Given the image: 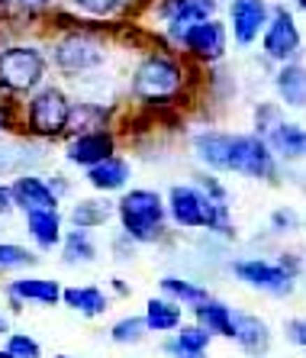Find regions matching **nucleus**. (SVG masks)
I'll use <instances>...</instances> for the list:
<instances>
[{"label":"nucleus","instance_id":"obj_1","mask_svg":"<svg viewBox=\"0 0 306 358\" xmlns=\"http://www.w3.org/2000/svg\"><path fill=\"white\" fill-rule=\"evenodd\" d=\"M71 107H75V100L68 97L65 87L45 81L29 97L20 100V133L33 142L65 139L68 123H71Z\"/></svg>","mask_w":306,"mask_h":358},{"label":"nucleus","instance_id":"obj_2","mask_svg":"<svg viewBox=\"0 0 306 358\" xmlns=\"http://www.w3.org/2000/svg\"><path fill=\"white\" fill-rule=\"evenodd\" d=\"M168 217L181 229H210L219 236H232L229 200H216L203 194L197 184H174L165 200Z\"/></svg>","mask_w":306,"mask_h":358},{"label":"nucleus","instance_id":"obj_3","mask_svg":"<svg viewBox=\"0 0 306 358\" xmlns=\"http://www.w3.org/2000/svg\"><path fill=\"white\" fill-rule=\"evenodd\" d=\"M49 55L33 42H3L0 45V97L23 100L45 84Z\"/></svg>","mask_w":306,"mask_h":358},{"label":"nucleus","instance_id":"obj_4","mask_svg":"<svg viewBox=\"0 0 306 358\" xmlns=\"http://www.w3.org/2000/svg\"><path fill=\"white\" fill-rule=\"evenodd\" d=\"M116 217H119V226L129 242H158L161 233H165V197L158 191H149V187H133L126 191L116 203Z\"/></svg>","mask_w":306,"mask_h":358},{"label":"nucleus","instance_id":"obj_5","mask_svg":"<svg viewBox=\"0 0 306 358\" xmlns=\"http://www.w3.org/2000/svg\"><path fill=\"white\" fill-rule=\"evenodd\" d=\"M184 87V71L181 65L161 52H152L139 62V68L133 71V94L145 103H161L171 100L174 94Z\"/></svg>","mask_w":306,"mask_h":358},{"label":"nucleus","instance_id":"obj_6","mask_svg":"<svg viewBox=\"0 0 306 358\" xmlns=\"http://www.w3.org/2000/svg\"><path fill=\"white\" fill-rule=\"evenodd\" d=\"M103 62L107 52L91 33H65L49 49V65H55L61 75H87Z\"/></svg>","mask_w":306,"mask_h":358},{"label":"nucleus","instance_id":"obj_7","mask_svg":"<svg viewBox=\"0 0 306 358\" xmlns=\"http://www.w3.org/2000/svg\"><path fill=\"white\" fill-rule=\"evenodd\" d=\"M229 171L252 181H274L277 178V159L268 149V142L255 133H232L229 145Z\"/></svg>","mask_w":306,"mask_h":358},{"label":"nucleus","instance_id":"obj_8","mask_svg":"<svg viewBox=\"0 0 306 358\" xmlns=\"http://www.w3.org/2000/svg\"><path fill=\"white\" fill-rule=\"evenodd\" d=\"M232 275L239 278L242 284H249L261 294L271 297H287L293 291V275L281 262H268V259H239L232 262Z\"/></svg>","mask_w":306,"mask_h":358},{"label":"nucleus","instance_id":"obj_9","mask_svg":"<svg viewBox=\"0 0 306 358\" xmlns=\"http://www.w3.org/2000/svg\"><path fill=\"white\" fill-rule=\"evenodd\" d=\"M300 45H303V39H300V29L293 23V17L284 7L274 10V17L268 20L265 33H261L265 55L271 62H277V65H287V62H293L300 55Z\"/></svg>","mask_w":306,"mask_h":358},{"label":"nucleus","instance_id":"obj_10","mask_svg":"<svg viewBox=\"0 0 306 358\" xmlns=\"http://www.w3.org/2000/svg\"><path fill=\"white\" fill-rule=\"evenodd\" d=\"M10 197H13V210L20 213H33V210H58L61 197L52 191L49 178L36 175V171H23V175L10 178Z\"/></svg>","mask_w":306,"mask_h":358},{"label":"nucleus","instance_id":"obj_11","mask_svg":"<svg viewBox=\"0 0 306 358\" xmlns=\"http://www.w3.org/2000/svg\"><path fill=\"white\" fill-rule=\"evenodd\" d=\"M3 297L13 310H26L29 303L36 307H55L61 303V284L52 281V278H33V275H23V278H13V281L3 287Z\"/></svg>","mask_w":306,"mask_h":358},{"label":"nucleus","instance_id":"obj_12","mask_svg":"<svg viewBox=\"0 0 306 358\" xmlns=\"http://www.w3.org/2000/svg\"><path fill=\"white\" fill-rule=\"evenodd\" d=\"M116 155V136L110 129H91V133H71L65 142V159L75 168H94L97 162Z\"/></svg>","mask_w":306,"mask_h":358},{"label":"nucleus","instance_id":"obj_13","mask_svg":"<svg viewBox=\"0 0 306 358\" xmlns=\"http://www.w3.org/2000/svg\"><path fill=\"white\" fill-rule=\"evenodd\" d=\"M158 13H161V20L168 23L165 26L168 39L181 45L184 33H187L194 23L216 17V0H165V3L158 7Z\"/></svg>","mask_w":306,"mask_h":358},{"label":"nucleus","instance_id":"obj_14","mask_svg":"<svg viewBox=\"0 0 306 358\" xmlns=\"http://www.w3.org/2000/svg\"><path fill=\"white\" fill-rule=\"evenodd\" d=\"M226 26L219 23V20H200V23H194L187 33H184L181 45L187 52H191L194 59L207 62V65H213V62H219L226 55Z\"/></svg>","mask_w":306,"mask_h":358},{"label":"nucleus","instance_id":"obj_15","mask_svg":"<svg viewBox=\"0 0 306 358\" xmlns=\"http://www.w3.org/2000/svg\"><path fill=\"white\" fill-rule=\"evenodd\" d=\"M268 20V3L265 0H232L229 7V26H232V36L239 45H252L258 36L265 33Z\"/></svg>","mask_w":306,"mask_h":358},{"label":"nucleus","instance_id":"obj_16","mask_svg":"<svg viewBox=\"0 0 306 358\" xmlns=\"http://www.w3.org/2000/svg\"><path fill=\"white\" fill-rule=\"evenodd\" d=\"M232 342L242 345L249 355H265L271 349V326L261 317H255V313L235 310L232 313Z\"/></svg>","mask_w":306,"mask_h":358},{"label":"nucleus","instance_id":"obj_17","mask_svg":"<svg viewBox=\"0 0 306 358\" xmlns=\"http://www.w3.org/2000/svg\"><path fill=\"white\" fill-rule=\"evenodd\" d=\"M23 220H26V233L33 239L36 252L58 249L61 233H65V217H61V210H33V213H23Z\"/></svg>","mask_w":306,"mask_h":358},{"label":"nucleus","instance_id":"obj_18","mask_svg":"<svg viewBox=\"0 0 306 358\" xmlns=\"http://www.w3.org/2000/svg\"><path fill=\"white\" fill-rule=\"evenodd\" d=\"M261 139L268 142V149L274 152V159H290V162L306 159V129L297 123L277 120Z\"/></svg>","mask_w":306,"mask_h":358},{"label":"nucleus","instance_id":"obj_19","mask_svg":"<svg viewBox=\"0 0 306 358\" xmlns=\"http://www.w3.org/2000/svg\"><path fill=\"white\" fill-rule=\"evenodd\" d=\"M84 178H87V184L97 194H116V191H126V184L133 178V168H129L126 159H119V155H110V159L97 162L94 168H87Z\"/></svg>","mask_w":306,"mask_h":358},{"label":"nucleus","instance_id":"obj_20","mask_svg":"<svg viewBox=\"0 0 306 358\" xmlns=\"http://www.w3.org/2000/svg\"><path fill=\"white\" fill-rule=\"evenodd\" d=\"M210 342H213L210 329H203L200 323H181L165 342V352L171 358H207Z\"/></svg>","mask_w":306,"mask_h":358},{"label":"nucleus","instance_id":"obj_21","mask_svg":"<svg viewBox=\"0 0 306 358\" xmlns=\"http://www.w3.org/2000/svg\"><path fill=\"white\" fill-rule=\"evenodd\" d=\"M229 145L232 133H219V129H203L194 136V152L200 165L210 171H229Z\"/></svg>","mask_w":306,"mask_h":358},{"label":"nucleus","instance_id":"obj_22","mask_svg":"<svg viewBox=\"0 0 306 358\" xmlns=\"http://www.w3.org/2000/svg\"><path fill=\"white\" fill-rule=\"evenodd\" d=\"M61 303L68 310L81 313L84 320H97L107 313L110 297L100 291L97 284H71V287H61Z\"/></svg>","mask_w":306,"mask_h":358},{"label":"nucleus","instance_id":"obj_23","mask_svg":"<svg viewBox=\"0 0 306 358\" xmlns=\"http://www.w3.org/2000/svg\"><path fill=\"white\" fill-rule=\"evenodd\" d=\"M274 87H277L281 103H287L293 110H306V68L300 62L281 65V71L274 78Z\"/></svg>","mask_w":306,"mask_h":358},{"label":"nucleus","instance_id":"obj_24","mask_svg":"<svg viewBox=\"0 0 306 358\" xmlns=\"http://www.w3.org/2000/svg\"><path fill=\"white\" fill-rule=\"evenodd\" d=\"M142 320H145V329H149V333H174V329L184 323V307L168 297H152L149 303H145Z\"/></svg>","mask_w":306,"mask_h":358},{"label":"nucleus","instance_id":"obj_25","mask_svg":"<svg viewBox=\"0 0 306 358\" xmlns=\"http://www.w3.org/2000/svg\"><path fill=\"white\" fill-rule=\"evenodd\" d=\"M58 249H61V262L65 265H91V262H97V242H94V236L87 229L61 233Z\"/></svg>","mask_w":306,"mask_h":358},{"label":"nucleus","instance_id":"obj_26","mask_svg":"<svg viewBox=\"0 0 306 358\" xmlns=\"http://www.w3.org/2000/svg\"><path fill=\"white\" fill-rule=\"evenodd\" d=\"M232 313L235 310L229 307V303H223V300H203L200 307H194V323H200L203 329H210L213 336H223V339H232Z\"/></svg>","mask_w":306,"mask_h":358},{"label":"nucleus","instance_id":"obj_27","mask_svg":"<svg viewBox=\"0 0 306 358\" xmlns=\"http://www.w3.org/2000/svg\"><path fill=\"white\" fill-rule=\"evenodd\" d=\"M161 294L174 303H181L184 310L200 307L203 300H210V291L203 284L191 281V278H161Z\"/></svg>","mask_w":306,"mask_h":358},{"label":"nucleus","instance_id":"obj_28","mask_svg":"<svg viewBox=\"0 0 306 358\" xmlns=\"http://www.w3.org/2000/svg\"><path fill=\"white\" fill-rule=\"evenodd\" d=\"M113 217V210H110L107 200H78L75 207L68 210V223H71V229H97V226H103L107 220Z\"/></svg>","mask_w":306,"mask_h":358},{"label":"nucleus","instance_id":"obj_29","mask_svg":"<svg viewBox=\"0 0 306 358\" xmlns=\"http://www.w3.org/2000/svg\"><path fill=\"white\" fill-rule=\"evenodd\" d=\"M33 265H39V252L36 249L0 239V275H20V271H29Z\"/></svg>","mask_w":306,"mask_h":358},{"label":"nucleus","instance_id":"obj_30","mask_svg":"<svg viewBox=\"0 0 306 358\" xmlns=\"http://www.w3.org/2000/svg\"><path fill=\"white\" fill-rule=\"evenodd\" d=\"M33 149V139H20V142H0V178H17L26 171L29 159L26 152Z\"/></svg>","mask_w":306,"mask_h":358},{"label":"nucleus","instance_id":"obj_31","mask_svg":"<svg viewBox=\"0 0 306 358\" xmlns=\"http://www.w3.org/2000/svg\"><path fill=\"white\" fill-rule=\"evenodd\" d=\"M145 320L142 317H123L116 320L113 326H110V339L116 342V345H136V342L145 339Z\"/></svg>","mask_w":306,"mask_h":358},{"label":"nucleus","instance_id":"obj_32","mask_svg":"<svg viewBox=\"0 0 306 358\" xmlns=\"http://www.w3.org/2000/svg\"><path fill=\"white\" fill-rule=\"evenodd\" d=\"M3 349L13 358H42V345L29 333H7V345Z\"/></svg>","mask_w":306,"mask_h":358},{"label":"nucleus","instance_id":"obj_33","mask_svg":"<svg viewBox=\"0 0 306 358\" xmlns=\"http://www.w3.org/2000/svg\"><path fill=\"white\" fill-rule=\"evenodd\" d=\"M20 129V100H3L0 97V136Z\"/></svg>","mask_w":306,"mask_h":358},{"label":"nucleus","instance_id":"obj_34","mask_svg":"<svg viewBox=\"0 0 306 358\" xmlns=\"http://www.w3.org/2000/svg\"><path fill=\"white\" fill-rule=\"evenodd\" d=\"M81 10H87L91 17H110L116 10L123 7V0H75Z\"/></svg>","mask_w":306,"mask_h":358},{"label":"nucleus","instance_id":"obj_35","mask_svg":"<svg viewBox=\"0 0 306 358\" xmlns=\"http://www.w3.org/2000/svg\"><path fill=\"white\" fill-rule=\"evenodd\" d=\"M284 336H287V342H293L297 349H306V320H287L284 323Z\"/></svg>","mask_w":306,"mask_h":358},{"label":"nucleus","instance_id":"obj_36","mask_svg":"<svg viewBox=\"0 0 306 358\" xmlns=\"http://www.w3.org/2000/svg\"><path fill=\"white\" fill-rule=\"evenodd\" d=\"M271 226L277 229V233H284V229H297L300 226V220H297V213L290 207H281V210H274V217H271Z\"/></svg>","mask_w":306,"mask_h":358},{"label":"nucleus","instance_id":"obj_37","mask_svg":"<svg viewBox=\"0 0 306 358\" xmlns=\"http://www.w3.org/2000/svg\"><path fill=\"white\" fill-rule=\"evenodd\" d=\"M10 213H13V197H10L7 184H0V220L10 217Z\"/></svg>","mask_w":306,"mask_h":358},{"label":"nucleus","instance_id":"obj_38","mask_svg":"<svg viewBox=\"0 0 306 358\" xmlns=\"http://www.w3.org/2000/svg\"><path fill=\"white\" fill-rule=\"evenodd\" d=\"M13 3H23L26 10H36V7H49L52 0H13Z\"/></svg>","mask_w":306,"mask_h":358},{"label":"nucleus","instance_id":"obj_39","mask_svg":"<svg viewBox=\"0 0 306 358\" xmlns=\"http://www.w3.org/2000/svg\"><path fill=\"white\" fill-rule=\"evenodd\" d=\"M7 333H10V320L0 313V336H7Z\"/></svg>","mask_w":306,"mask_h":358},{"label":"nucleus","instance_id":"obj_40","mask_svg":"<svg viewBox=\"0 0 306 358\" xmlns=\"http://www.w3.org/2000/svg\"><path fill=\"white\" fill-rule=\"evenodd\" d=\"M0 358H13V355H10V352H7V349H0Z\"/></svg>","mask_w":306,"mask_h":358},{"label":"nucleus","instance_id":"obj_41","mask_svg":"<svg viewBox=\"0 0 306 358\" xmlns=\"http://www.w3.org/2000/svg\"><path fill=\"white\" fill-rule=\"evenodd\" d=\"M55 358H71V355H65V352H61V355H55Z\"/></svg>","mask_w":306,"mask_h":358},{"label":"nucleus","instance_id":"obj_42","mask_svg":"<svg viewBox=\"0 0 306 358\" xmlns=\"http://www.w3.org/2000/svg\"><path fill=\"white\" fill-rule=\"evenodd\" d=\"M300 7H303V10H306V0H300Z\"/></svg>","mask_w":306,"mask_h":358}]
</instances>
